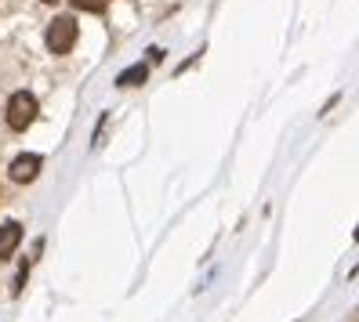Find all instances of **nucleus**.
Listing matches in <instances>:
<instances>
[{
    "label": "nucleus",
    "mask_w": 359,
    "mask_h": 322,
    "mask_svg": "<svg viewBox=\"0 0 359 322\" xmlns=\"http://www.w3.org/2000/svg\"><path fill=\"white\" fill-rule=\"evenodd\" d=\"M36 113H40L36 98H33L29 91H18V94H11V102H8V127H11V131H26V127L36 120Z\"/></svg>",
    "instance_id": "f257e3e1"
},
{
    "label": "nucleus",
    "mask_w": 359,
    "mask_h": 322,
    "mask_svg": "<svg viewBox=\"0 0 359 322\" xmlns=\"http://www.w3.org/2000/svg\"><path fill=\"white\" fill-rule=\"evenodd\" d=\"M73 44H76V22L69 15L55 18V22L48 26V48H51V55H69Z\"/></svg>",
    "instance_id": "f03ea898"
},
{
    "label": "nucleus",
    "mask_w": 359,
    "mask_h": 322,
    "mask_svg": "<svg viewBox=\"0 0 359 322\" xmlns=\"http://www.w3.org/2000/svg\"><path fill=\"white\" fill-rule=\"evenodd\" d=\"M18 243H22V225H18V221H4V225H0V261H8Z\"/></svg>",
    "instance_id": "7ed1b4c3"
},
{
    "label": "nucleus",
    "mask_w": 359,
    "mask_h": 322,
    "mask_svg": "<svg viewBox=\"0 0 359 322\" xmlns=\"http://www.w3.org/2000/svg\"><path fill=\"white\" fill-rule=\"evenodd\" d=\"M36 174H40V156H18V160L11 163V178H15L18 185L33 181Z\"/></svg>",
    "instance_id": "20e7f679"
},
{
    "label": "nucleus",
    "mask_w": 359,
    "mask_h": 322,
    "mask_svg": "<svg viewBox=\"0 0 359 322\" xmlns=\"http://www.w3.org/2000/svg\"><path fill=\"white\" fill-rule=\"evenodd\" d=\"M145 76H149V69H145V66H131L128 73L116 76V83H120V88H135V83H142Z\"/></svg>",
    "instance_id": "39448f33"
},
{
    "label": "nucleus",
    "mask_w": 359,
    "mask_h": 322,
    "mask_svg": "<svg viewBox=\"0 0 359 322\" xmlns=\"http://www.w3.org/2000/svg\"><path fill=\"white\" fill-rule=\"evenodd\" d=\"M73 4H76L80 11H95V15H102V11H105L102 0H73Z\"/></svg>",
    "instance_id": "423d86ee"
},
{
    "label": "nucleus",
    "mask_w": 359,
    "mask_h": 322,
    "mask_svg": "<svg viewBox=\"0 0 359 322\" xmlns=\"http://www.w3.org/2000/svg\"><path fill=\"white\" fill-rule=\"evenodd\" d=\"M44 4H55V0H44Z\"/></svg>",
    "instance_id": "0eeeda50"
}]
</instances>
